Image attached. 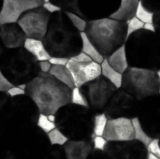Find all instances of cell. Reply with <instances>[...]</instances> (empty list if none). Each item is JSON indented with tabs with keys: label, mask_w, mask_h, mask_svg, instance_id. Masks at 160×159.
Wrapping results in <instances>:
<instances>
[{
	"label": "cell",
	"mask_w": 160,
	"mask_h": 159,
	"mask_svg": "<svg viewBox=\"0 0 160 159\" xmlns=\"http://www.w3.org/2000/svg\"><path fill=\"white\" fill-rule=\"evenodd\" d=\"M71 90L50 73L39 72L27 83L26 95L35 103L39 113L51 115L71 103Z\"/></svg>",
	"instance_id": "cell-1"
},
{
	"label": "cell",
	"mask_w": 160,
	"mask_h": 159,
	"mask_svg": "<svg viewBox=\"0 0 160 159\" xmlns=\"http://www.w3.org/2000/svg\"><path fill=\"white\" fill-rule=\"evenodd\" d=\"M42 41L50 55L53 57L69 59L82 52L81 32L74 27L64 11L52 15Z\"/></svg>",
	"instance_id": "cell-2"
},
{
	"label": "cell",
	"mask_w": 160,
	"mask_h": 159,
	"mask_svg": "<svg viewBox=\"0 0 160 159\" xmlns=\"http://www.w3.org/2000/svg\"><path fill=\"white\" fill-rule=\"evenodd\" d=\"M129 67L160 69V37L154 32L142 29L127 38L125 43Z\"/></svg>",
	"instance_id": "cell-3"
},
{
	"label": "cell",
	"mask_w": 160,
	"mask_h": 159,
	"mask_svg": "<svg viewBox=\"0 0 160 159\" xmlns=\"http://www.w3.org/2000/svg\"><path fill=\"white\" fill-rule=\"evenodd\" d=\"M84 33L104 58H107L125 45L128 38L127 22L111 17L90 20Z\"/></svg>",
	"instance_id": "cell-4"
},
{
	"label": "cell",
	"mask_w": 160,
	"mask_h": 159,
	"mask_svg": "<svg viewBox=\"0 0 160 159\" xmlns=\"http://www.w3.org/2000/svg\"><path fill=\"white\" fill-rule=\"evenodd\" d=\"M59 129L70 140L91 142L95 138L93 131L94 115L91 110L81 106L68 104L62 108Z\"/></svg>",
	"instance_id": "cell-5"
},
{
	"label": "cell",
	"mask_w": 160,
	"mask_h": 159,
	"mask_svg": "<svg viewBox=\"0 0 160 159\" xmlns=\"http://www.w3.org/2000/svg\"><path fill=\"white\" fill-rule=\"evenodd\" d=\"M0 69L13 85L27 84L39 72L38 61L23 47L4 54Z\"/></svg>",
	"instance_id": "cell-6"
},
{
	"label": "cell",
	"mask_w": 160,
	"mask_h": 159,
	"mask_svg": "<svg viewBox=\"0 0 160 159\" xmlns=\"http://www.w3.org/2000/svg\"><path fill=\"white\" fill-rule=\"evenodd\" d=\"M159 86L160 80L156 71L129 67L123 74L121 89L139 102L158 95Z\"/></svg>",
	"instance_id": "cell-7"
},
{
	"label": "cell",
	"mask_w": 160,
	"mask_h": 159,
	"mask_svg": "<svg viewBox=\"0 0 160 159\" xmlns=\"http://www.w3.org/2000/svg\"><path fill=\"white\" fill-rule=\"evenodd\" d=\"M66 67L72 76L75 87L78 88L101 76V65L93 61L82 52L69 58Z\"/></svg>",
	"instance_id": "cell-8"
},
{
	"label": "cell",
	"mask_w": 160,
	"mask_h": 159,
	"mask_svg": "<svg viewBox=\"0 0 160 159\" xmlns=\"http://www.w3.org/2000/svg\"><path fill=\"white\" fill-rule=\"evenodd\" d=\"M81 90L88 101L89 109L92 112L99 113L103 112L106 105L118 89L103 76H100L81 87Z\"/></svg>",
	"instance_id": "cell-9"
},
{
	"label": "cell",
	"mask_w": 160,
	"mask_h": 159,
	"mask_svg": "<svg viewBox=\"0 0 160 159\" xmlns=\"http://www.w3.org/2000/svg\"><path fill=\"white\" fill-rule=\"evenodd\" d=\"M137 117L144 131L152 139L160 140V95L140 101Z\"/></svg>",
	"instance_id": "cell-10"
},
{
	"label": "cell",
	"mask_w": 160,
	"mask_h": 159,
	"mask_svg": "<svg viewBox=\"0 0 160 159\" xmlns=\"http://www.w3.org/2000/svg\"><path fill=\"white\" fill-rule=\"evenodd\" d=\"M51 17L52 14L40 7L23 14L17 23L27 38L42 40L47 33Z\"/></svg>",
	"instance_id": "cell-11"
},
{
	"label": "cell",
	"mask_w": 160,
	"mask_h": 159,
	"mask_svg": "<svg viewBox=\"0 0 160 159\" xmlns=\"http://www.w3.org/2000/svg\"><path fill=\"white\" fill-rule=\"evenodd\" d=\"M138 108L139 101L137 99H135L123 89H118L110 99L102 112L106 114L108 119H133L137 117Z\"/></svg>",
	"instance_id": "cell-12"
},
{
	"label": "cell",
	"mask_w": 160,
	"mask_h": 159,
	"mask_svg": "<svg viewBox=\"0 0 160 159\" xmlns=\"http://www.w3.org/2000/svg\"><path fill=\"white\" fill-rule=\"evenodd\" d=\"M43 0H2L0 8V26L17 23L26 12L40 7Z\"/></svg>",
	"instance_id": "cell-13"
},
{
	"label": "cell",
	"mask_w": 160,
	"mask_h": 159,
	"mask_svg": "<svg viewBox=\"0 0 160 159\" xmlns=\"http://www.w3.org/2000/svg\"><path fill=\"white\" fill-rule=\"evenodd\" d=\"M112 159H147V147L134 140L124 142H109L105 151Z\"/></svg>",
	"instance_id": "cell-14"
},
{
	"label": "cell",
	"mask_w": 160,
	"mask_h": 159,
	"mask_svg": "<svg viewBox=\"0 0 160 159\" xmlns=\"http://www.w3.org/2000/svg\"><path fill=\"white\" fill-rule=\"evenodd\" d=\"M103 137L108 142H124L134 141L135 133L132 119H109Z\"/></svg>",
	"instance_id": "cell-15"
},
{
	"label": "cell",
	"mask_w": 160,
	"mask_h": 159,
	"mask_svg": "<svg viewBox=\"0 0 160 159\" xmlns=\"http://www.w3.org/2000/svg\"><path fill=\"white\" fill-rule=\"evenodd\" d=\"M26 36L18 23H9L0 26V39L8 50L22 48Z\"/></svg>",
	"instance_id": "cell-16"
},
{
	"label": "cell",
	"mask_w": 160,
	"mask_h": 159,
	"mask_svg": "<svg viewBox=\"0 0 160 159\" xmlns=\"http://www.w3.org/2000/svg\"><path fill=\"white\" fill-rule=\"evenodd\" d=\"M66 159H87L94 151L91 142L69 140L63 146Z\"/></svg>",
	"instance_id": "cell-17"
},
{
	"label": "cell",
	"mask_w": 160,
	"mask_h": 159,
	"mask_svg": "<svg viewBox=\"0 0 160 159\" xmlns=\"http://www.w3.org/2000/svg\"><path fill=\"white\" fill-rule=\"evenodd\" d=\"M90 13L95 15L94 20L110 17L114 13L119 6L120 0H87Z\"/></svg>",
	"instance_id": "cell-18"
},
{
	"label": "cell",
	"mask_w": 160,
	"mask_h": 159,
	"mask_svg": "<svg viewBox=\"0 0 160 159\" xmlns=\"http://www.w3.org/2000/svg\"><path fill=\"white\" fill-rule=\"evenodd\" d=\"M23 48L33 55L38 62L40 61H48L52 57L48 51L46 50L44 43L40 39L35 38H26L23 44Z\"/></svg>",
	"instance_id": "cell-19"
},
{
	"label": "cell",
	"mask_w": 160,
	"mask_h": 159,
	"mask_svg": "<svg viewBox=\"0 0 160 159\" xmlns=\"http://www.w3.org/2000/svg\"><path fill=\"white\" fill-rule=\"evenodd\" d=\"M141 0H120L118 9L110 17L115 20L128 22L135 16L137 7Z\"/></svg>",
	"instance_id": "cell-20"
},
{
	"label": "cell",
	"mask_w": 160,
	"mask_h": 159,
	"mask_svg": "<svg viewBox=\"0 0 160 159\" xmlns=\"http://www.w3.org/2000/svg\"><path fill=\"white\" fill-rule=\"evenodd\" d=\"M106 59L108 63L111 65V67L121 74H124L129 67V63L128 60V55H127L125 45L117 49Z\"/></svg>",
	"instance_id": "cell-21"
},
{
	"label": "cell",
	"mask_w": 160,
	"mask_h": 159,
	"mask_svg": "<svg viewBox=\"0 0 160 159\" xmlns=\"http://www.w3.org/2000/svg\"><path fill=\"white\" fill-rule=\"evenodd\" d=\"M101 76H103L105 79L111 82L117 89H121L122 82H123V74L119 73L114 68H112L111 65L108 63L106 58L101 63Z\"/></svg>",
	"instance_id": "cell-22"
},
{
	"label": "cell",
	"mask_w": 160,
	"mask_h": 159,
	"mask_svg": "<svg viewBox=\"0 0 160 159\" xmlns=\"http://www.w3.org/2000/svg\"><path fill=\"white\" fill-rule=\"evenodd\" d=\"M82 35V52L88 55L93 61L98 63L101 65V63L104 61V56L99 52V51L97 49V47L90 41L88 37L84 32L81 33Z\"/></svg>",
	"instance_id": "cell-23"
},
{
	"label": "cell",
	"mask_w": 160,
	"mask_h": 159,
	"mask_svg": "<svg viewBox=\"0 0 160 159\" xmlns=\"http://www.w3.org/2000/svg\"><path fill=\"white\" fill-rule=\"evenodd\" d=\"M52 76H53L57 81L65 84L70 89H73L75 87L72 76L69 72V70L67 68V67L63 66H52L50 72Z\"/></svg>",
	"instance_id": "cell-24"
},
{
	"label": "cell",
	"mask_w": 160,
	"mask_h": 159,
	"mask_svg": "<svg viewBox=\"0 0 160 159\" xmlns=\"http://www.w3.org/2000/svg\"><path fill=\"white\" fill-rule=\"evenodd\" d=\"M51 2L53 3L54 5L58 6L62 9V11L72 12V13H75V14L85 19L81 7H80V0H51Z\"/></svg>",
	"instance_id": "cell-25"
},
{
	"label": "cell",
	"mask_w": 160,
	"mask_h": 159,
	"mask_svg": "<svg viewBox=\"0 0 160 159\" xmlns=\"http://www.w3.org/2000/svg\"><path fill=\"white\" fill-rule=\"evenodd\" d=\"M132 123H133V127H134V133H135V140L142 142L143 145H145L146 147L149 145V143L152 142V138L144 131V129L142 128L140 120L138 119V117H135L132 119Z\"/></svg>",
	"instance_id": "cell-26"
},
{
	"label": "cell",
	"mask_w": 160,
	"mask_h": 159,
	"mask_svg": "<svg viewBox=\"0 0 160 159\" xmlns=\"http://www.w3.org/2000/svg\"><path fill=\"white\" fill-rule=\"evenodd\" d=\"M108 117L106 116L105 113L103 112H99V113H96L94 115V127H93V131L94 134L96 136H103L107 124H108Z\"/></svg>",
	"instance_id": "cell-27"
},
{
	"label": "cell",
	"mask_w": 160,
	"mask_h": 159,
	"mask_svg": "<svg viewBox=\"0 0 160 159\" xmlns=\"http://www.w3.org/2000/svg\"><path fill=\"white\" fill-rule=\"evenodd\" d=\"M47 136L50 143L53 146H64L69 141V139L57 127L48 133Z\"/></svg>",
	"instance_id": "cell-28"
},
{
	"label": "cell",
	"mask_w": 160,
	"mask_h": 159,
	"mask_svg": "<svg viewBox=\"0 0 160 159\" xmlns=\"http://www.w3.org/2000/svg\"><path fill=\"white\" fill-rule=\"evenodd\" d=\"M135 17L138 18L140 21H142L143 23H153L154 21V13L149 9H147L141 1L137 7Z\"/></svg>",
	"instance_id": "cell-29"
},
{
	"label": "cell",
	"mask_w": 160,
	"mask_h": 159,
	"mask_svg": "<svg viewBox=\"0 0 160 159\" xmlns=\"http://www.w3.org/2000/svg\"><path fill=\"white\" fill-rule=\"evenodd\" d=\"M71 104L77 105V106H81V107H83V108H88L89 109L88 101H87L84 94L81 90V88L74 87L71 90Z\"/></svg>",
	"instance_id": "cell-30"
},
{
	"label": "cell",
	"mask_w": 160,
	"mask_h": 159,
	"mask_svg": "<svg viewBox=\"0 0 160 159\" xmlns=\"http://www.w3.org/2000/svg\"><path fill=\"white\" fill-rule=\"evenodd\" d=\"M37 125L46 134L50 133L52 130L56 128V124L54 122L50 121V119L48 118V115H45V114H42V113L38 114Z\"/></svg>",
	"instance_id": "cell-31"
},
{
	"label": "cell",
	"mask_w": 160,
	"mask_h": 159,
	"mask_svg": "<svg viewBox=\"0 0 160 159\" xmlns=\"http://www.w3.org/2000/svg\"><path fill=\"white\" fill-rule=\"evenodd\" d=\"M65 12V11H64ZM68 16V18L69 19V21L71 22V23L74 25V27L80 31L81 33L82 32H85V29H86V26H87V22L84 18L75 14V13H72V12H65Z\"/></svg>",
	"instance_id": "cell-32"
},
{
	"label": "cell",
	"mask_w": 160,
	"mask_h": 159,
	"mask_svg": "<svg viewBox=\"0 0 160 159\" xmlns=\"http://www.w3.org/2000/svg\"><path fill=\"white\" fill-rule=\"evenodd\" d=\"M143 26H144V23L134 16L133 18H131L130 20L127 22V37L143 29Z\"/></svg>",
	"instance_id": "cell-33"
},
{
	"label": "cell",
	"mask_w": 160,
	"mask_h": 159,
	"mask_svg": "<svg viewBox=\"0 0 160 159\" xmlns=\"http://www.w3.org/2000/svg\"><path fill=\"white\" fill-rule=\"evenodd\" d=\"M108 143L109 142H107V140L103 136H95V138L92 141L94 150H97V151L104 152L107 145H108Z\"/></svg>",
	"instance_id": "cell-34"
},
{
	"label": "cell",
	"mask_w": 160,
	"mask_h": 159,
	"mask_svg": "<svg viewBox=\"0 0 160 159\" xmlns=\"http://www.w3.org/2000/svg\"><path fill=\"white\" fill-rule=\"evenodd\" d=\"M147 151L148 153L158 157L160 158V142L158 139H153L152 142L149 143L147 146Z\"/></svg>",
	"instance_id": "cell-35"
},
{
	"label": "cell",
	"mask_w": 160,
	"mask_h": 159,
	"mask_svg": "<svg viewBox=\"0 0 160 159\" xmlns=\"http://www.w3.org/2000/svg\"><path fill=\"white\" fill-rule=\"evenodd\" d=\"M12 86L13 84L0 69V93H7Z\"/></svg>",
	"instance_id": "cell-36"
},
{
	"label": "cell",
	"mask_w": 160,
	"mask_h": 159,
	"mask_svg": "<svg viewBox=\"0 0 160 159\" xmlns=\"http://www.w3.org/2000/svg\"><path fill=\"white\" fill-rule=\"evenodd\" d=\"M141 2L153 13L160 11V0H141Z\"/></svg>",
	"instance_id": "cell-37"
},
{
	"label": "cell",
	"mask_w": 160,
	"mask_h": 159,
	"mask_svg": "<svg viewBox=\"0 0 160 159\" xmlns=\"http://www.w3.org/2000/svg\"><path fill=\"white\" fill-rule=\"evenodd\" d=\"M26 94V91L20 88L19 86H16V85H13L8 92H7V95L10 97H20V96H23Z\"/></svg>",
	"instance_id": "cell-38"
},
{
	"label": "cell",
	"mask_w": 160,
	"mask_h": 159,
	"mask_svg": "<svg viewBox=\"0 0 160 159\" xmlns=\"http://www.w3.org/2000/svg\"><path fill=\"white\" fill-rule=\"evenodd\" d=\"M42 7H43L46 11H48L50 14H52V15L54 14V13H57V12H59V11H62V9H61L58 6L54 5V4L52 3V2L43 3Z\"/></svg>",
	"instance_id": "cell-39"
},
{
	"label": "cell",
	"mask_w": 160,
	"mask_h": 159,
	"mask_svg": "<svg viewBox=\"0 0 160 159\" xmlns=\"http://www.w3.org/2000/svg\"><path fill=\"white\" fill-rule=\"evenodd\" d=\"M50 63L52 66H63L66 67L68 62V58H65V57H53L52 56L50 58Z\"/></svg>",
	"instance_id": "cell-40"
},
{
	"label": "cell",
	"mask_w": 160,
	"mask_h": 159,
	"mask_svg": "<svg viewBox=\"0 0 160 159\" xmlns=\"http://www.w3.org/2000/svg\"><path fill=\"white\" fill-rule=\"evenodd\" d=\"M87 159H112L105 152L94 150Z\"/></svg>",
	"instance_id": "cell-41"
},
{
	"label": "cell",
	"mask_w": 160,
	"mask_h": 159,
	"mask_svg": "<svg viewBox=\"0 0 160 159\" xmlns=\"http://www.w3.org/2000/svg\"><path fill=\"white\" fill-rule=\"evenodd\" d=\"M38 67H39V70L42 73H49L52 65L50 63V61H40L38 62Z\"/></svg>",
	"instance_id": "cell-42"
},
{
	"label": "cell",
	"mask_w": 160,
	"mask_h": 159,
	"mask_svg": "<svg viewBox=\"0 0 160 159\" xmlns=\"http://www.w3.org/2000/svg\"><path fill=\"white\" fill-rule=\"evenodd\" d=\"M153 23L156 28V33L160 37V11L154 13V21Z\"/></svg>",
	"instance_id": "cell-43"
},
{
	"label": "cell",
	"mask_w": 160,
	"mask_h": 159,
	"mask_svg": "<svg viewBox=\"0 0 160 159\" xmlns=\"http://www.w3.org/2000/svg\"><path fill=\"white\" fill-rule=\"evenodd\" d=\"M143 29L146 30V31H149V32H154V33H156V28H155L154 23H144Z\"/></svg>",
	"instance_id": "cell-44"
},
{
	"label": "cell",
	"mask_w": 160,
	"mask_h": 159,
	"mask_svg": "<svg viewBox=\"0 0 160 159\" xmlns=\"http://www.w3.org/2000/svg\"><path fill=\"white\" fill-rule=\"evenodd\" d=\"M5 47H4V45H3V43H2V41H1V39H0V66H1V62H2V59H3V57H4V54H5Z\"/></svg>",
	"instance_id": "cell-45"
},
{
	"label": "cell",
	"mask_w": 160,
	"mask_h": 159,
	"mask_svg": "<svg viewBox=\"0 0 160 159\" xmlns=\"http://www.w3.org/2000/svg\"><path fill=\"white\" fill-rule=\"evenodd\" d=\"M147 159H160V158H158V157H156V156H154V155H152V154H150V153H148Z\"/></svg>",
	"instance_id": "cell-46"
},
{
	"label": "cell",
	"mask_w": 160,
	"mask_h": 159,
	"mask_svg": "<svg viewBox=\"0 0 160 159\" xmlns=\"http://www.w3.org/2000/svg\"><path fill=\"white\" fill-rule=\"evenodd\" d=\"M157 73H158V78H159V80H160V69L158 71V72H157Z\"/></svg>",
	"instance_id": "cell-47"
},
{
	"label": "cell",
	"mask_w": 160,
	"mask_h": 159,
	"mask_svg": "<svg viewBox=\"0 0 160 159\" xmlns=\"http://www.w3.org/2000/svg\"><path fill=\"white\" fill-rule=\"evenodd\" d=\"M48 2H51V0H43V3H48Z\"/></svg>",
	"instance_id": "cell-48"
},
{
	"label": "cell",
	"mask_w": 160,
	"mask_h": 159,
	"mask_svg": "<svg viewBox=\"0 0 160 159\" xmlns=\"http://www.w3.org/2000/svg\"><path fill=\"white\" fill-rule=\"evenodd\" d=\"M158 95H160V86H159V91H158Z\"/></svg>",
	"instance_id": "cell-49"
},
{
	"label": "cell",
	"mask_w": 160,
	"mask_h": 159,
	"mask_svg": "<svg viewBox=\"0 0 160 159\" xmlns=\"http://www.w3.org/2000/svg\"><path fill=\"white\" fill-rule=\"evenodd\" d=\"M159 142H160V140H159Z\"/></svg>",
	"instance_id": "cell-50"
}]
</instances>
